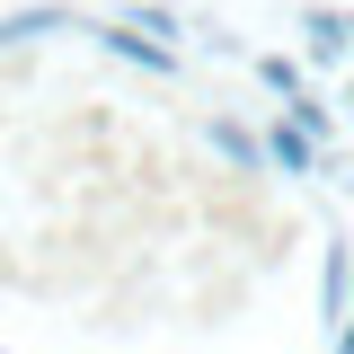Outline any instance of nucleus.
Returning a JSON list of instances; mask_svg holds the SVG:
<instances>
[{"label": "nucleus", "instance_id": "1a4fd4ad", "mask_svg": "<svg viewBox=\"0 0 354 354\" xmlns=\"http://www.w3.org/2000/svg\"><path fill=\"white\" fill-rule=\"evenodd\" d=\"M292 115H301V124L319 133V142H337V115H328V106H319V88H301V97H292Z\"/></svg>", "mask_w": 354, "mask_h": 354}, {"label": "nucleus", "instance_id": "f257e3e1", "mask_svg": "<svg viewBox=\"0 0 354 354\" xmlns=\"http://www.w3.org/2000/svg\"><path fill=\"white\" fill-rule=\"evenodd\" d=\"M88 44L115 53V62H133V71H151V80H177V44L151 36V27H133V18H88Z\"/></svg>", "mask_w": 354, "mask_h": 354}, {"label": "nucleus", "instance_id": "39448f33", "mask_svg": "<svg viewBox=\"0 0 354 354\" xmlns=\"http://www.w3.org/2000/svg\"><path fill=\"white\" fill-rule=\"evenodd\" d=\"M301 53H310V62H346V9L301 0Z\"/></svg>", "mask_w": 354, "mask_h": 354}, {"label": "nucleus", "instance_id": "423d86ee", "mask_svg": "<svg viewBox=\"0 0 354 354\" xmlns=\"http://www.w3.org/2000/svg\"><path fill=\"white\" fill-rule=\"evenodd\" d=\"M346 310H354V248H346V239H328V266H319V319L337 328Z\"/></svg>", "mask_w": 354, "mask_h": 354}, {"label": "nucleus", "instance_id": "7ed1b4c3", "mask_svg": "<svg viewBox=\"0 0 354 354\" xmlns=\"http://www.w3.org/2000/svg\"><path fill=\"white\" fill-rule=\"evenodd\" d=\"M204 151H213L230 177H274V160H266V133H248L239 115H204Z\"/></svg>", "mask_w": 354, "mask_h": 354}, {"label": "nucleus", "instance_id": "f03ea898", "mask_svg": "<svg viewBox=\"0 0 354 354\" xmlns=\"http://www.w3.org/2000/svg\"><path fill=\"white\" fill-rule=\"evenodd\" d=\"M328 151H337V142H319V133H310L301 115H292V106H283V115L266 124V160H274V177H292V186L328 177Z\"/></svg>", "mask_w": 354, "mask_h": 354}, {"label": "nucleus", "instance_id": "6e6552de", "mask_svg": "<svg viewBox=\"0 0 354 354\" xmlns=\"http://www.w3.org/2000/svg\"><path fill=\"white\" fill-rule=\"evenodd\" d=\"M115 18H133V27H151V36H186V9H177V0H124V9H115Z\"/></svg>", "mask_w": 354, "mask_h": 354}, {"label": "nucleus", "instance_id": "9d476101", "mask_svg": "<svg viewBox=\"0 0 354 354\" xmlns=\"http://www.w3.org/2000/svg\"><path fill=\"white\" fill-rule=\"evenodd\" d=\"M346 62H354V9H346Z\"/></svg>", "mask_w": 354, "mask_h": 354}, {"label": "nucleus", "instance_id": "20e7f679", "mask_svg": "<svg viewBox=\"0 0 354 354\" xmlns=\"http://www.w3.org/2000/svg\"><path fill=\"white\" fill-rule=\"evenodd\" d=\"M44 36H88V18H80V9H62V0H36V9H9V18H0V53L44 44Z\"/></svg>", "mask_w": 354, "mask_h": 354}, {"label": "nucleus", "instance_id": "9b49d317", "mask_svg": "<svg viewBox=\"0 0 354 354\" xmlns=\"http://www.w3.org/2000/svg\"><path fill=\"white\" fill-rule=\"evenodd\" d=\"M346 106H354V80H346Z\"/></svg>", "mask_w": 354, "mask_h": 354}, {"label": "nucleus", "instance_id": "0eeeda50", "mask_svg": "<svg viewBox=\"0 0 354 354\" xmlns=\"http://www.w3.org/2000/svg\"><path fill=\"white\" fill-rule=\"evenodd\" d=\"M248 71H257V88L274 97V106H292V97L310 88V71L292 62V53H248Z\"/></svg>", "mask_w": 354, "mask_h": 354}]
</instances>
